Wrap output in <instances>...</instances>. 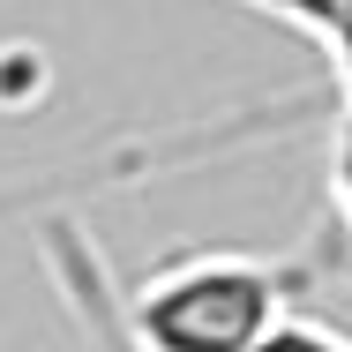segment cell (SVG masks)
<instances>
[{"label":"cell","mask_w":352,"mask_h":352,"mask_svg":"<svg viewBox=\"0 0 352 352\" xmlns=\"http://www.w3.org/2000/svg\"><path fill=\"white\" fill-rule=\"evenodd\" d=\"M255 352H352V338L338 322H315V315H285L278 330L263 338Z\"/></svg>","instance_id":"obj_2"},{"label":"cell","mask_w":352,"mask_h":352,"mask_svg":"<svg viewBox=\"0 0 352 352\" xmlns=\"http://www.w3.org/2000/svg\"><path fill=\"white\" fill-rule=\"evenodd\" d=\"M292 315V270L263 255L203 248L128 285L120 322L135 352H255Z\"/></svg>","instance_id":"obj_1"},{"label":"cell","mask_w":352,"mask_h":352,"mask_svg":"<svg viewBox=\"0 0 352 352\" xmlns=\"http://www.w3.org/2000/svg\"><path fill=\"white\" fill-rule=\"evenodd\" d=\"M338 210H345V232H352V105L338 120Z\"/></svg>","instance_id":"obj_3"}]
</instances>
